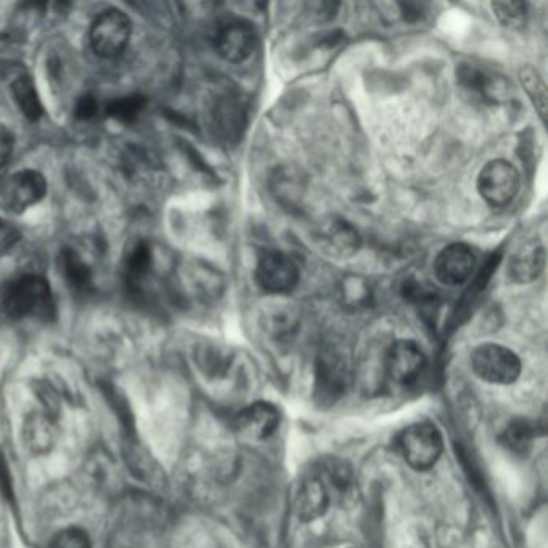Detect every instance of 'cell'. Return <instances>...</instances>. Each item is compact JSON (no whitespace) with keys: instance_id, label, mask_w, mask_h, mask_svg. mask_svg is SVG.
<instances>
[{"instance_id":"cell-6","label":"cell","mask_w":548,"mask_h":548,"mask_svg":"<svg viewBox=\"0 0 548 548\" xmlns=\"http://www.w3.org/2000/svg\"><path fill=\"white\" fill-rule=\"evenodd\" d=\"M45 193H47L45 177L41 172L26 169L5 180L0 190V200L9 213L23 214L37 203H41Z\"/></svg>"},{"instance_id":"cell-20","label":"cell","mask_w":548,"mask_h":548,"mask_svg":"<svg viewBox=\"0 0 548 548\" xmlns=\"http://www.w3.org/2000/svg\"><path fill=\"white\" fill-rule=\"evenodd\" d=\"M457 79L463 90L479 99L489 100L492 95V76L476 65H462L457 70Z\"/></svg>"},{"instance_id":"cell-13","label":"cell","mask_w":548,"mask_h":548,"mask_svg":"<svg viewBox=\"0 0 548 548\" xmlns=\"http://www.w3.org/2000/svg\"><path fill=\"white\" fill-rule=\"evenodd\" d=\"M332 504V492L319 475L307 478L295 497V513L299 521L312 523L327 513Z\"/></svg>"},{"instance_id":"cell-10","label":"cell","mask_w":548,"mask_h":548,"mask_svg":"<svg viewBox=\"0 0 548 548\" xmlns=\"http://www.w3.org/2000/svg\"><path fill=\"white\" fill-rule=\"evenodd\" d=\"M425 365V352L415 341H396L386 356V372L397 385H412L422 375Z\"/></svg>"},{"instance_id":"cell-24","label":"cell","mask_w":548,"mask_h":548,"mask_svg":"<svg viewBox=\"0 0 548 548\" xmlns=\"http://www.w3.org/2000/svg\"><path fill=\"white\" fill-rule=\"evenodd\" d=\"M341 298H343L344 304L351 307V309H360L369 304L370 288L369 283L365 282L360 277H349L344 280L341 285Z\"/></svg>"},{"instance_id":"cell-18","label":"cell","mask_w":548,"mask_h":548,"mask_svg":"<svg viewBox=\"0 0 548 548\" xmlns=\"http://www.w3.org/2000/svg\"><path fill=\"white\" fill-rule=\"evenodd\" d=\"M12 95L13 100L17 102L18 108H20L26 119L39 121L42 118L44 110H42L41 99L37 95L33 79L28 78V76L15 79L12 84Z\"/></svg>"},{"instance_id":"cell-19","label":"cell","mask_w":548,"mask_h":548,"mask_svg":"<svg viewBox=\"0 0 548 548\" xmlns=\"http://www.w3.org/2000/svg\"><path fill=\"white\" fill-rule=\"evenodd\" d=\"M518 76H520L524 92L539 113L540 119L545 121L547 118V86H545L544 79L540 78V74L532 66H523Z\"/></svg>"},{"instance_id":"cell-25","label":"cell","mask_w":548,"mask_h":548,"mask_svg":"<svg viewBox=\"0 0 548 548\" xmlns=\"http://www.w3.org/2000/svg\"><path fill=\"white\" fill-rule=\"evenodd\" d=\"M152 267V251L145 243L134 246V250L127 256L126 272L131 280H140L147 275Z\"/></svg>"},{"instance_id":"cell-26","label":"cell","mask_w":548,"mask_h":548,"mask_svg":"<svg viewBox=\"0 0 548 548\" xmlns=\"http://www.w3.org/2000/svg\"><path fill=\"white\" fill-rule=\"evenodd\" d=\"M47 548H92V544L82 529L66 528L52 537Z\"/></svg>"},{"instance_id":"cell-28","label":"cell","mask_w":548,"mask_h":548,"mask_svg":"<svg viewBox=\"0 0 548 548\" xmlns=\"http://www.w3.org/2000/svg\"><path fill=\"white\" fill-rule=\"evenodd\" d=\"M0 494L9 504L15 505V487H13L12 473L9 463L5 460L4 452L0 450Z\"/></svg>"},{"instance_id":"cell-4","label":"cell","mask_w":548,"mask_h":548,"mask_svg":"<svg viewBox=\"0 0 548 548\" xmlns=\"http://www.w3.org/2000/svg\"><path fill=\"white\" fill-rule=\"evenodd\" d=\"M520 185V172L510 161H489L479 172V195L492 208L510 205L520 192Z\"/></svg>"},{"instance_id":"cell-8","label":"cell","mask_w":548,"mask_h":548,"mask_svg":"<svg viewBox=\"0 0 548 548\" xmlns=\"http://www.w3.org/2000/svg\"><path fill=\"white\" fill-rule=\"evenodd\" d=\"M256 29L246 20H229L219 26L214 45L217 54L230 63H242L250 58L256 47Z\"/></svg>"},{"instance_id":"cell-2","label":"cell","mask_w":548,"mask_h":548,"mask_svg":"<svg viewBox=\"0 0 548 548\" xmlns=\"http://www.w3.org/2000/svg\"><path fill=\"white\" fill-rule=\"evenodd\" d=\"M399 449L410 467L417 471L431 470L444 450L441 431L430 422L415 423L399 436Z\"/></svg>"},{"instance_id":"cell-5","label":"cell","mask_w":548,"mask_h":548,"mask_svg":"<svg viewBox=\"0 0 548 548\" xmlns=\"http://www.w3.org/2000/svg\"><path fill=\"white\" fill-rule=\"evenodd\" d=\"M131 34V20L126 13L118 9L105 10L90 28V47L100 58H115L126 50Z\"/></svg>"},{"instance_id":"cell-22","label":"cell","mask_w":548,"mask_h":548,"mask_svg":"<svg viewBox=\"0 0 548 548\" xmlns=\"http://www.w3.org/2000/svg\"><path fill=\"white\" fill-rule=\"evenodd\" d=\"M145 105H147V99L142 95H129L123 99L113 100L108 105L107 113L119 123L132 124L144 111Z\"/></svg>"},{"instance_id":"cell-16","label":"cell","mask_w":548,"mask_h":548,"mask_svg":"<svg viewBox=\"0 0 548 548\" xmlns=\"http://www.w3.org/2000/svg\"><path fill=\"white\" fill-rule=\"evenodd\" d=\"M319 242L336 258H348L359 250L360 237L349 222L335 219L320 230Z\"/></svg>"},{"instance_id":"cell-21","label":"cell","mask_w":548,"mask_h":548,"mask_svg":"<svg viewBox=\"0 0 548 548\" xmlns=\"http://www.w3.org/2000/svg\"><path fill=\"white\" fill-rule=\"evenodd\" d=\"M63 269H65V277L71 287L76 291H86L92 283V274H90L89 266L82 261L78 253L73 250H66L63 254Z\"/></svg>"},{"instance_id":"cell-9","label":"cell","mask_w":548,"mask_h":548,"mask_svg":"<svg viewBox=\"0 0 548 548\" xmlns=\"http://www.w3.org/2000/svg\"><path fill=\"white\" fill-rule=\"evenodd\" d=\"M475 253L465 243H450L434 261V275L446 287H460L475 270Z\"/></svg>"},{"instance_id":"cell-12","label":"cell","mask_w":548,"mask_h":548,"mask_svg":"<svg viewBox=\"0 0 548 548\" xmlns=\"http://www.w3.org/2000/svg\"><path fill=\"white\" fill-rule=\"evenodd\" d=\"M214 134L224 142H237L246 127V110L235 95H224L211 111Z\"/></svg>"},{"instance_id":"cell-23","label":"cell","mask_w":548,"mask_h":548,"mask_svg":"<svg viewBox=\"0 0 548 548\" xmlns=\"http://www.w3.org/2000/svg\"><path fill=\"white\" fill-rule=\"evenodd\" d=\"M492 10L500 25L520 29L528 20V7L523 2H492Z\"/></svg>"},{"instance_id":"cell-15","label":"cell","mask_w":548,"mask_h":548,"mask_svg":"<svg viewBox=\"0 0 548 548\" xmlns=\"http://www.w3.org/2000/svg\"><path fill=\"white\" fill-rule=\"evenodd\" d=\"M348 381V373L344 362L336 356L322 357L317 365L315 375V396L322 404L333 402L344 393Z\"/></svg>"},{"instance_id":"cell-3","label":"cell","mask_w":548,"mask_h":548,"mask_svg":"<svg viewBox=\"0 0 548 548\" xmlns=\"http://www.w3.org/2000/svg\"><path fill=\"white\" fill-rule=\"evenodd\" d=\"M471 369L481 380L492 385H512L520 378V357L500 344H481L471 354Z\"/></svg>"},{"instance_id":"cell-29","label":"cell","mask_w":548,"mask_h":548,"mask_svg":"<svg viewBox=\"0 0 548 548\" xmlns=\"http://www.w3.org/2000/svg\"><path fill=\"white\" fill-rule=\"evenodd\" d=\"M99 111V105H97V100L92 97V95H84L76 103V110H74V115L76 118L81 119V121H89V119L94 118Z\"/></svg>"},{"instance_id":"cell-1","label":"cell","mask_w":548,"mask_h":548,"mask_svg":"<svg viewBox=\"0 0 548 548\" xmlns=\"http://www.w3.org/2000/svg\"><path fill=\"white\" fill-rule=\"evenodd\" d=\"M4 309L13 319H54L55 301L49 283L39 275L21 277L5 291Z\"/></svg>"},{"instance_id":"cell-7","label":"cell","mask_w":548,"mask_h":548,"mask_svg":"<svg viewBox=\"0 0 548 548\" xmlns=\"http://www.w3.org/2000/svg\"><path fill=\"white\" fill-rule=\"evenodd\" d=\"M259 287L272 295L290 293L299 282V267L282 251H266L256 266Z\"/></svg>"},{"instance_id":"cell-27","label":"cell","mask_w":548,"mask_h":548,"mask_svg":"<svg viewBox=\"0 0 548 548\" xmlns=\"http://www.w3.org/2000/svg\"><path fill=\"white\" fill-rule=\"evenodd\" d=\"M532 438H534V428L528 422L512 423L504 434L505 444L520 452L531 446Z\"/></svg>"},{"instance_id":"cell-11","label":"cell","mask_w":548,"mask_h":548,"mask_svg":"<svg viewBox=\"0 0 548 548\" xmlns=\"http://www.w3.org/2000/svg\"><path fill=\"white\" fill-rule=\"evenodd\" d=\"M279 425V409L269 402H254L237 417L238 431L251 441H266Z\"/></svg>"},{"instance_id":"cell-30","label":"cell","mask_w":548,"mask_h":548,"mask_svg":"<svg viewBox=\"0 0 548 548\" xmlns=\"http://www.w3.org/2000/svg\"><path fill=\"white\" fill-rule=\"evenodd\" d=\"M13 145H15V139H13L12 132L0 126V169L9 163Z\"/></svg>"},{"instance_id":"cell-17","label":"cell","mask_w":548,"mask_h":548,"mask_svg":"<svg viewBox=\"0 0 548 548\" xmlns=\"http://www.w3.org/2000/svg\"><path fill=\"white\" fill-rule=\"evenodd\" d=\"M26 447L34 454H45L55 444L54 417L49 414H33L26 418L23 428Z\"/></svg>"},{"instance_id":"cell-14","label":"cell","mask_w":548,"mask_h":548,"mask_svg":"<svg viewBox=\"0 0 548 548\" xmlns=\"http://www.w3.org/2000/svg\"><path fill=\"white\" fill-rule=\"evenodd\" d=\"M545 269V248L539 240L521 245L508 261V277L515 283H532Z\"/></svg>"}]
</instances>
